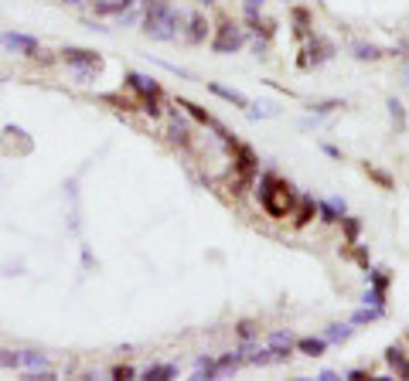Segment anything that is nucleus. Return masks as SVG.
Wrapping results in <instances>:
<instances>
[{"instance_id":"obj_1","label":"nucleus","mask_w":409,"mask_h":381,"mask_svg":"<svg viewBox=\"0 0 409 381\" xmlns=\"http://www.w3.org/2000/svg\"><path fill=\"white\" fill-rule=\"evenodd\" d=\"M259 204H263V211L270 215V218H286V215H293V204H297V194H293V187L280 180L277 174H263L259 178Z\"/></svg>"},{"instance_id":"obj_2","label":"nucleus","mask_w":409,"mask_h":381,"mask_svg":"<svg viewBox=\"0 0 409 381\" xmlns=\"http://www.w3.org/2000/svg\"><path fill=\"white\" fill-rule=\"evenodd\" d=\"M144 31L157 41H174L181 31V14L171 7V0H151L144 14Z\"/></svg>"},{"instance_id":"obj_3","label":"nucleus","mask_w":409,"mask_h":381,"mask_svg":"<svg viewBox=\"0 0 409 381\" xmlns=\"http://www.w3.org/2000/svg\"><path fill=\"white\" fill-rule=\"evenodd\" d=\"M226 140V147L232 150V160H235V171H239V178H235V191H246L249 184H253L256 171H259V164H256V153L246 147V143H239V140H232V136H222Z\"/></svg>"},{"instance_id":"obj_4","label":"nucleus","mask_w":409,"mask_h":381,"mask_svg":"<svg viewBox=\"0 0 409 381\" xmlns=\"http://www.w3.org/2000/svg\"><path fill=\"white\" fill-rule=\"evenodd\" d=\"M72 72L78 76V82H89V78L96 76L102 69V58L96 55V51H89V48H62V55H58Z\"/></svg>"},{"instance_id":"obj_5","label":"nucleus","mask_w":409,"mask_h":381,"mask_svg":"<svg viewBox=\"0 0 409 381\" xmlns=\"http://www.w3.org/2000/svg\"><path fill=\"white\" fill-rule=\"evenodd\" d=\"M127 85L133 89V92H140V106L151 113V116H160V85L153 82V78H147V76H137V72H130L127 76Z\"/></svg>"},{"instance_id":"obj_6","label":"nucleus","mask_w":409,"mask_h":381,"mask_svg":"<svg viewBox=\"0 0 409 381\" xmlns=\"http://www.w3.org/2000/svg\"><path fill=\"white\" fill-rule=\"evenodd\" d=\"M242 45H246V31L239 24H232V21H222L215 41H212V48L219 51V55H229V51H239Z\"/></svg>"},{"instance_id":"obj_7","label":"nucleus","mask_w":409,"mask_h":381,"mask_svg":"<svg viewBox=\"0 0 409 381\" xmlns=\"http://www.w3.org/2000/svg\"><path fill=\"white\" fill-rule=\"evenodd\" d=\"M0 45L7 51H18V55H38V38H31V34H21V31H4L0 34Z\"/></svg>"},{"instance_id":"obj_8","label":"nucleus","mask_w":409,"mask_h":381,"mask_svg":"<svg viewBox=\"0 0 409 381\" xmlns=\"http://www.w3.org/2000/svg\"><path fill=\"white\" fill-rule=\"evenodd\" d=\"M92 7H96V14H106V17L109 14H120L123 17L130 7H133V0H92Z\"/></svg>"},{"instance_id":"obj_9","label":"nucleus","mask_w":409,"mask_h":381,"mask_svg":"<svg viewBox=\"0 0 409 381\" xmlns=\"http://www.w3.org/2000/svg\"><path fill=\"white\" fill-rule=\"evenodd\" d=\"M293 211H297V218H293V225H297V229H304L307 222H310V218L317 215V201H314V198H300V201L293 204Z\"/></svg>"},{"instance_id":"obj_10","label":"nucleus","mask_w":409,"mask_h":381,"mask_svg":"<svg viewBox=\"0 0 409 381\" xmlns=\"http://www.w3.org/2000/svg\"><path fill=\"white\" fill-rule=\"evenodd\" d=\"M317 211H321L324 222H341V218H345V201H338V198H331V201H317Z\"/></svg>"},{"instance_id":"obj_11","label":"nucleus","mask_w":409,"mask_h":381,"mask_svg":"<svg viewBox=\"0 0 409 381\" xmlns=\"http://www.w3.org/2000/svg\"><path fill=\"white\" fill-rule=\"evenodd\" d=\"M297 351H304L310 357H321L328 351V337H304V340H297Z\"/></svg>"},{"instance_id":"obj_12","label":"nucleus","mask_w":409,"mask_h":381,"mask_svg":"<svg viewBox=\"0 0 409 381\" xmlns=\"http://www.w3.org/2000/svg\"><path fill=\"white\" fill-rule=\"evenodd\" d=\"M208 89H212L215 96H222V99H226V102H232V106H239V109H249V99H246L242 92H235V89H226V85H215V82H212Z\"/></svg>"},{"instance_id":"obj_13","label":"nucleus","mask_w":409,"mask_h":381,"mask_svg":"<svg viewBox=\"0 0 409 381\" xmlns=\"http://www.w3.org/2000/svg\"><path fill=\"white\" fill-rule=\"evenodd\" d=\"M385 361H389L403 378H409V361H406V354H403V347H389V351H385Z\"/></svg>"},{"instance_id":"obj_14","label":"nucleus","mask_w":409,"mask_h":381,"mask_svg":"<svg viewBox=\"0 0 409 381\" xmlns=\"http://www.w3.org/2000/svg\"><path fill=\"white\" fill-rule=\"evenodd\" d=\"M21 364L31 368V371H45L48 368V357L41 354V351H21Z\"/></svg>"},{"instance_id":"obj_15","label":"nucleus","mask_w":409,"mask_h":381,"mask_svg":"<svg viewBox=\"0 0 409 381\" xmlns=\"http://www.w3.org/2000/svg\"><path fill=\"white\" fill-rule=\"evenodd\" d=\"M144 378H153V381H167V378H178V368L174 364H153L144 371Z\"/></svg>"},{"instance_id":"obj_16","label":"nucleus","mask_w":409,"mask_h":381,"mask_svg":"<svg viewBox=\"0 0 409 381\" xmlns=\"http://www.w3.org/2000/svg\"><path fill=\"white\" fill-rule=\"evenodd\" d=\"M385 317V306H365V310H358L355 317H352V324H372V320H382Z\"/></svg>"},{"instance_id":"obj_17","label":"nucleus","mask_w":409,"mask_h":381,"mask_svg":"<svg viewBox=\"0 0 409 381\" xmlns=\"http://www.w3.org/2000/svg\"><path fill=\"white\" fill-rule=\"evenodd\" d=\"M365 174H368V178L375 180V184H379V187H385V191H389V187H392V178H389V174H385V171H379V167H372V164H365Z\"/></svg>"},{"instance_id":"obj_18","label":"nucleus","mask_w":409,"mask_h":381,"mask_svg":"<svg viewBox=\"0 0 409 381\" xmlns=\"http://www.w3.org/2000/svg\"><path fill=\"white\" fill-rule=\"evenodd\" d=\"M341 225H345V235H348V242L355 245V242H358V235H361V222H358V218H348V215H345V218H341Z\"/></svg>"},{"instance_id":"obj_19","label":"nucleus","mask_w":409,"mask_h":381,"mask_svg":"<svg viewBox=\"0 0 409 381\" xmlns=\"http://www.w3.org/2000/svg\"><path fill=\"white\" fill-rule=\"evenodd\" d=\"M204 34H208V21L204 17H191V41H204Z\"/></svg>"},{"instance_id":"obj_20","label":"nucleus","mask_w":409,"mask_h":381,"mask_svg":"<svg viewBox=\"0 0 409 381\" xmlns=\"http://www.w3.org/2000/svg\"><path fill=\"white\" fill-rule=\"evenodd\" d=\"M171 140H174V143H181V147H188V143H191V136H188V127H178V120L171 123Z\"/></svg>"},{"instance_id":"obj_21","label":"nucleus","mask_w":409,"mask_h":381,"mask_svg":"<svg viewBox=\"0 0 409 381\" xmlns=\"http://www.w3.org/2000/svg\"><path fill=\"white\" fill-rule=\"evenodd\" d=\"M352 331H355V324H345V327H331V331H328V340H348V337H352Z\"/></svg>"},{"instance_id":"obj_22","label":"nucleus","mask_w":409,"mask_h":381,"mask_svg":"<svg viewBox=\"0 0 409 381\" xmlns=\"http://www.w3.org/2000/svg\"><path fill=\"white\" fill-rule=\"evenodd\" d=\"M389 113H392V120H396V127H399V129L406 127V113H403V106H399V102H396V99H389Z\"/></svg>"},{"instance_id":"obj_23","label":"nucleus","mask_w":409,"mask_h":381,"mask_svg":"<svg viewBox=\"0 0 409 381\" xmlns=\"http://www.w3.org/2000/svg\"><path fill=\"white\" fill-rule=\"evenodd\" d=\"M352 55H355V58H372V62H375V58H382V51L379 48H365V45H355Z\"/></svg>"},{"instance_id":"obj_24","label":"nucleus","mask_w":409,"mask_h":381,"mask_svg":"<svg viewBox=\"0 0 409 381\" xmlns=\"http://www.w3.org/2000/svg\"><path fill=\"white\" fill-rule=\"evenodd\" d=\"M21 364V354H14V351H0V368H18Z\"/></svg>"},{"instance_id":"obj_25","label":"nucleus","mask_w":409,"mask_h":381,"mask_svg":"<svg viewBox=\"0 0 409 381\" xmlns=\"http://www.w3.org/2000/svg\"><path fill=\"white\" fill-rule=\"evenodd\" d=\"M133 375H137V371H133L130 364H116V368H113V378H116V381H123V378H133Z\"/></svg>"},{"instance_id":"obj_26","label":"nucleus","mask_w":409,"mask_h":381,"mask_svg":"<svg viewBox=\"0 0 409 381\" xmlns=\"http://www.w3.org/2000/svg\"><path fill=\"white\" fill-rule=\"evenodd\" d=\"M253 333H256L253 320H242V324H239V337H242V340H249V337H253Z\"/></svg>"},{"instance_id":"obj_27","label":"nucleus","mask_w":409,"mask_h":381,"mask_svg":"<svg viewBox=\"0 0 409 381\" xmlns=\"http://www.w3.org/2000/svg\"><path fill=\"white\" fill-rule=\"evenodd\" d=\"M348 378H355V381H365V378H372V375H368V371H361V368H358V371H352V375H348Z\"/></svg>"},{"instance_id":"obj_28","label":"nucleus","mask_w":409,"mask_h":381,"mask_svg":"<svg viewBox=\"0 0 409 381\" xmlns=\"http://www.w3.org/2000/svg\"><path fill=\"white\" fill-rule=\"evenodd\" d=\"M324 153H328V157H334V160H341V153H338V147H331V143H324Z\"/></svg>"},{"instance_id":"obj_29","label":"nucleus","mask_w":409,"mask_h":381,"mask_svg":"<svg viewBox=\"0 0 409 381\" xmlns=\"http://www.w3.org/2000/svg\"><path fill=\"white\" fill-rule=\"evenodd\" d=\"M62 3H78V0H62Z\"/></svg>"},{"instance_id":"obj_30","label":"nucleus","mask_w":409,"mask_h":381,"mask_svg":"<svg viewBox=\"0 0 409 381\" xmlns=\"http://www.w3.org/2000/svg\"><path fill=\"white\" fill-rule=\"evenodd\" d=\"M406 76H409V65H406Z\"/></svg>"},{"instance_id":"obj_31","label":"nucleus","mask_w":409,"mask_h":381,"mask_svg":"<svg viewBox=\"0 0 409 381\" xmlns=\"http://www.w3.org/2000/svg\"><path fill=\"white\" fill-rule=\"evenodd\" d=\"M406 340H409V333H406Z\"/></svg>"}]
</instances>
